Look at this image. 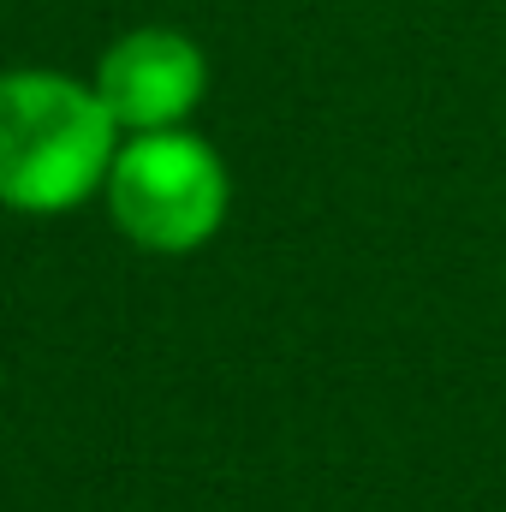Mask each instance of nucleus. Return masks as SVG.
<instances>
[{
  "mask_svg": "<svg viewBox=\"0 0 506 512\" xmlns=\"http://www.w3.org/2000/svg\"><path fill=\"white\" fill-rule=\"evenodd\" d=\"M114 114L60 72H0V203L60 215L108 185Z\"/></svg>",
  "mask_w": 506,
  "mask_h": 512,
  "instance_id": "obj_1",
  "label": "nucleus"
},
{
  "mask_svg": "<svg viewBox=\"0 0 506 512\" xmlns=\"http://www.w3.org/2000/svg\"><path fill=\"white\" fill-rule=\"evenodd\" d=\"M108 203L143 251H197L227 215V167L191 131H137L108 167Z\"/></svg>",
  "mask_w": 506,
  "mask_h": 512,
  "instance_id": "obj_2",
  "label": "nucleus"
},
{
  "mask_svg": "<svg viewBox=\"0 0 506 512\" xmlns=\"http://www.w3.org/2000/svg\"><path fill=\"white\" fill-rule=\"evenodd\" d=\"M209 90V60L179 30H131L102 54L96 96L114 114V126L167 131L179 126Z\"/></svg>",
  "mask_w": 506,
  "mask_h": 512,
  "instance_id": "obj_3",
  "label": "nucleus"
}]
</instances>
